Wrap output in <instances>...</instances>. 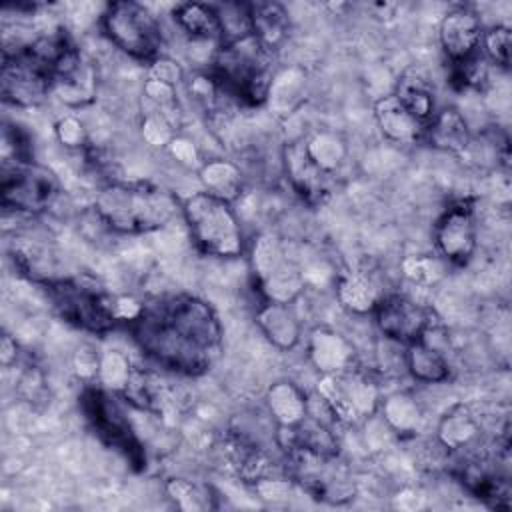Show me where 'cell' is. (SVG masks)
<instances>
[{"label": "cell", "instance_id": "cell-7", "mask_svg": "<svg viewBox=\"0 0 512 512\" xmlns=\"http://www.w3.org/2000/svg\"><path fill=\"white\" fill-rule=\"evenodd\" d=\"M316 396L338 424H360L378 412L382 390L378 380L360 366L336 374H322Z\"/></svg>", "mask_w": 512, "mask_h": 512}, {"label": "cell", "instance_id": "cell-20", "mask_svg": "<svg viewBox=\"0 0 512 512\" xmlns=\"http://www.w3.org/2000/svg\"><path fill=\"white\" fill-rule=\"evenodd\" d=\"M432 148L442 152L460 154L472 144V132L458 108H440L426 124L424 138Z\"/></svg>", "mask_w": 512, "mask_h": 512}, {"label": "cell", "instance_id": "cell-16", "mask_svg": "<svg viewBox=\"0 0 512 512\" xmlns=\"http://www.w3.org/2000/svg\"><path fill=\"white\" fill-rule=\"evenodd\" d=\"M306 352L310 364L318 374H336L358 366V356L354 344L336 330L316 328L306 342Z\"/></svg>", "mask_w": 512, "mask_h": 512}, {"label": "cell", "instance_id": "cell-2", "mask_svg": "<svg viewBox=\"0 0 512 512\" xmlns=\"http://www.w3.org/2000/svg\"><path fill=\"white\" fill-rule=\"evenodd\" d=\"M208 74L228 100L260 106L268 100L276 80V50L262 44L254 34L224 42L210 58Z\"/></svg>", "mask_w": 512, "mask_h": 512}, {"label": "cell", "instance_id": "cell-18", "mask_svg": "<svg viewBox=\"0 0 512 512\" xmlns=\"http://www.w3.org/2000/svg\"><path fill=\"white\" fill-rule=\"evenodd\" d=\"M374 120L382 136L394 144L410 146L424 138L426 126L414 118L394 94L376 100Z\"/></svg>", "mask_w": 512, "mask_h": 512}, {"label": "cell", "instance_id": "cell-28", "mask_svg": "<svg viewBox=\"0 0 512 512\" xmlns=\"http://www.w3.org/2000/svg\"><path fill=\"white\" fill-rule=\"evenodd\" d=\"M378 410L382 412V418L386 420V424L400 434L416 432L422 418L418 402L406 392H396L388 398H382Z\"/></svg>", "mask_w": 512, "mask_h": 512}, {"label": "cell", "instance_id": "cell-29", "mask_svg": "<svg viewBox=\"0 0 512 512\" xmlns=\"http://www.w3.org/2000/svg\"><path fill=\"white\" fill-rule=\"evenodd\" d=\"M132 368H134V364H130L128 356H124L118 350H106L104 354H100V368H98L96 384L102 386L104 390L120 396L130 380Z\"/></svg>", "mask_w": 512, "mask_h": 512}, {"label": "cell", "instance_id": "cell-3", "mask_svg": "<svg viewBox=\"0 0 512 512\" xmlns=\"http://www.w3.org/2000/svg\"><path fill=\"white\" fill-rule=\"evenodd\" d=\"M96 218L118 234H146L166 226L180 210L172 192L150 182H110L94 198Z\"/></svg>", "mask_w": 512, "mask_h": 512}, {"label": "cell", "instance_id": "cell-19", "mask_svg": "<svg viewBox=\"0 0 512 512\" xmlns=\"http://www.w3.org/2000/svg\"><path fill=\"white\" fill-rule=\"evenodd\" d=\"M256 324L278 350H292L302 340V324L290 304L262 300L256 308Z\"/></svg>", "mask_w": 512, "mask_h": 512}, {"label": "cell", "instance_id": "cell-37", "mask_svg": "<svg viewBox=\"0 0 512 512\" xmlns=\"http://www.w3.org/2000/svg\"><path fill=\"white\" fill-rule=\"evenodd\" d=\"M74 364H76V372L84 380H96L98 368H100V352L94 348H80L74 358Z\"/></svg>", "mask_w": 512, "mask_h": 512}, {"label": "cell", "instance_id": "cell-17", "mask_svg": "<svg viewBox=\"0 0 512 512\" xmlns=\"http://www.w3.org/2000/svg\"><path fill=\"white\" fill-rule=\"evenodd\" d=\"M386 294L388 292L378 274L366 266L342 272L336 282L338 302L354 314H372Z\"/></svg>", "mask_w": 512, "mask_h": 512}, {"label": "cell", "instance_id": "cell-5", "mask_svg": "<svg viewBox=\"0 0 512 512\" xmlns=\"http://www.w3.org/2000/svg\"><path fill=\"white\" fill-rule=\"evenodd\" d=\"M256 292L262 300L292 304L304 290V272L274 232H260L248 250Z\"/></svg>", "mask_w": 512, "mask_h": 512}, {"label": "cell", "instance_id": "cell-34", "mask_svg": "<svg viewBox=\"0 0 512 512\" xmlns=\"http://www.w3.org/2000/svg\"><path fill=\"white\" fill-rule=\"evenodd\" d=\"M406 278L416 286L432 284L440 278V262L432 256H410L402 264Z\"/></svg>", "mask_w": 512, "mask_h": 512}, {"label": "cell", "instance_id": "cell-8", "mask_svg": "<svg viewBox=\"0 0 512 512\" xmlns=\"http://www.w3.org/2000/svg\"><path fill=\"white\" fill-rule=\"evenodd\" d=\"M46 294L58 316L78 330L106 334L118 324L114 298L80 280H50L46 282Z\"/></svg>", "mask_w": 512, "mask_h": 512}, {"label": "cell", "instance_id": "cell-13", "mask_svg": "<svg viewBox=\"0 0 512 512\" xmlns=\"http://www.w3.org/2000/svg\"><path fill=\"white\" fill-rule=\"evenodd\" d=\"M432 242L442 262L464 266L478 246V224L472 204L466 200L450 204L434 222Z\"/></svg>", "mask_w": 512, "mask_h": 512}, {"label": "cell", "instance_id": "cell-15", "mask_svg": "<svg viewBox=\"0 0 512 512\" xmlns=\"http://www.w3.org/2000/svg\"><path fill=\"white\" fill-rule=\"evenodd\" d=\"M482 34V18L466 6L448 10L438 26L440 48L452 66L462 64L480 54Z\"/></svg>", "mask_w": 512, "mask_h": 512}, {"label": "cell", "instance_id": "cell-35", "mask_svg": "<svg viewBox=\"0 0 512 512\" xmlns=\"http://www.w3.org/2000/svg\"><path fill=\"white\" fill-rule=\"evenodd\" d=\"M56 134H58V140H60L64 146H70V148L82 146V144H84V138H86L84 126H82L80 120L74 118V116L60 118V122L56 124Z\"/></svg>", "mask_w": 512, "mask_h": 512}, {"label": "cell", "instance_id": "cell-32", "mask_svg": "<svg viewBox=\"0 0 512 512\" xmlns=\"http://www.w3.org/2000/svg\"><path fill=\"white\" fill-rule=\"evenodd\" d=\"M510 44H512L510 28L506 24H492V26L484 28L480 50L488 64H494L498 68H508Z\"/></svg>", "mask_w": 512, "mask_h": 512}, {"label": "cell", "instance_id": "cell-10", "mask_svg": "<svg viewBox=\"0 0 512 512\" xmlns=\"http://www.w3.org/2000/svg\"><path fill=\"white\" fill-rule=\"evenodd\" d=\"M58 178L46 166L32 162L2 168L0 196L2 206L22 212L40 214L48 210L58 198Z\"/></svg>", "mask_w": 512, "mask_h": 512}, {"label": "cell", "instance_id": "cell-1", "mask_svg": "<svg viewBox=\"0 0 512 512\" xmlns=\"http://www.w3.org/2000/svg\"><path fill=\"white\" fill-rule=\"evenodd\" d=\"M128 326L138 348L158 368L178 376L204 374L222 348L218 314L192 294H174L144 306Z\"/></svg>", "mask_w": 512, "mask_h": 512}, {"label": "cell", "instance_id": "cell-31", "mask_svg": "<svg viewBox=\"0 0 512 512\" xmlns=\"http://www.w3.org/2000/svg\"><path fill=\"white\" fill-rule=\"evenodd\" d=\"M168 498L182 510H206L212 508V494L210 488L196 484L188 478H170L166 482Z\"/></svg>", "mask_w": 512, "mask_h": 512}, {"label": "cell", "instance_id": "cell-6", "mask_svg": "<svg viewBox=\"0 0 512 512\" xmlns=\"http://www.w3.org/2000/svg\"><path fill=\"white\" fill-rule=\"evenodd\" d=\"M106 38L126 56L142 62H154L162 50V28L152 10L140 2H110L100 16Z\"/></svg>", "mask_w": 512, "mask_h": 512}, {"label": "cell", "instance_id": "cell-14", "mask_svg": "<svg viewBox=\"0 0 512 512\" xmlns=\"http://www.w3.org/2000/svg\"><path fill=\"white\" fill-rule=\"evenodd\" d=\"M282 172L294 194H298L310 206L324 204L336 184V176L326 172L310 156L304 138L286 142L282 148Z\"/></svg>", "mask_w": 512, "mask_h": 512}, {"label": "cell", "instance_id": "cell-38", "mask_svg": "<svg viewBox=\"0 0 512 512\" xmlns=\"http://www.w3.org/2000/svg\"><path fill=\"white\" fill-rule=\"evenodd\" d=\"M16 356H18L16 340H12L8 334H4V338H2V352H0L2 364H4V366H10L12 360H16Z\"/></svg>", "mask_w": 512, "mask_h": 512}, {"label": "cell", "instance_id": "cell-22", "mask_svg": "<svg viewBox=\"0 0 512 512\" xmlns=\"http://www.w3.org/2000/svg\"><path fill=\"white\" fill-rule=\"evenodd\" d=\"M404 370L422 384H440L450 376L446 352L424 338L404 346Z\"/></svg>", "mask_w": 512, "mask_h": 512}, {"label": "cell", "instance_id": "cell-30", "mask_svg": "<svg viewBox=\"0 0 512 512\" xmlns=\"http://www.w3.org/2000/svg\"><path fill=\"white\" fill-rule=\"evenodd\" d=\"M310 156L332 176L346 158V144L332 132H318L312 138H304Z\"/></svg>", "mask_w": 512, "mask_h": 512}, {"label": "cell", "instance_id": "cell-33", "mask_svg": "<svg viewBox=\"0 0 512 512\" xmlns=\"http://www.w3.org/2000/svg\"><path fill=\"white\" fill-rule=\"evenodd\" d=\"M2 168H12L18 164L32 162L28 136L16 124L2 126Z\"/></svg>", "mask_w": 512, "mask_h": 512}, {"label": "cell", "instance_id": "cell-25", "mask_svg": "<svg viewBox=\"0 0 512 512\" xmlns=\"http://www.w3.org/2000/svg\"><path fill=\"white\" fill-rule=\"evenodd\" d=\"M266 404L278 428L298 424L308 412V396L292 382H276L268 388Z\"/></svg>", "mask_w": 512, "mask_h": 512}, {"label": "cell", "instance_id": "cell-23", "mask_svg": "<svg viewBox=\"0 0 512 512\" xmlns=\"http://www.w3.org/2000/svg\"><path fill=\"white\" fill-rule=\"evenodd\" d=\"M172 18L190 42L222 44V28L214 4L182 2L172 10Z\"/></svg>", "mask_w": 512, "mask_h": 512}, {"label": "cell", "instance_id": "cell-11", "mask_svg": "<svg viewBox=\"0 0 512 512\" xmlns=\"http://www.w3.org/2000/svg\"><path fill=\"white\" fill-rule=\"evenodd\" d=\"M54 90V78L50 70L38 62L26 48L2 52V96L6 102L32 108L46 100Z\"/></svg>", "mask_w": 512, "mask_h": 512}, {"label": "cell", "instance_id": "cell-27", "mask_svg": "<svg viewBox=\"0 0 512 512\" xmlns=\"http://www.w3.org/2000/svg\"><path fill=\"white\" fill-rule=\"evenodd\" d=\"M200 180L204 184L202 190L220 196L228 202H234V198L242 190V172L234 162L216 158L208 160L200 166Z\"/></svg>", "mask_w": 512, "mask_h": 512}, {"label": "cell", "instance_id": "cell-9", "mask_svg": "<svg viewBox=\"0 0 512 512\" xmlns=\"http://www.w3.org/2000/svg\"><path fill=\"white\" fill-rule=\"evenodd\" d=\"M116 396L118 394L108 392L98 384L88 386L82 394V410L92 430L104 444L118 450L134 466H140L146 460L142 442L136 436L128 416L118 406Z\"/></svg>", "mask_w": 512, "mask_h": 512}, {"label": "cell", "instance_id": "cell-4", "mask_svg": "<svg viewBox=\"0 0 512 512\" xmlns=\"http://www.w3.org/2000/svg\"><path fill=\"white\" fill-rule=\"evenodd\" d=\"M194 246L214 258H238L244 254L246 242L240 218L232 202L206 190H196L180 204Z\"/></svg>", "mask_w": 512, "mask_h": 512}, {"label": "cell", "instance_id": "cell-36", "mask_svg": "<svg viewBox=\"0 0 512 512\" xmlns=\"http://www.w3.org/2000/svg\"><path fill=\"white\" fill-rule=\"evenodd\" d=\"M148 78H154V80H160V82L176 86L182 80V68L174 60H168V58L160 56V58H156L150 64Z\"/></svg>", "mask_w": 512, "mask_h": 512}, {"label": "cell", "instance_id": "cell-26", "mask_svg": "<svg viewBox=\"0 0 512 512\" xmlns=\"http://www.w3.org/2000/svg\"><path fill=\"white\" fill-rule=\"evenodd\" d=\"M250 18H252V34L272 50H276L278 44L288 36L290 18L286 8L278 2L250 4Z\"/></svg>", "mask_w": 512, "mask_h": 512}, {"label": "cell", "instance_id": "cell-12", "mask_svg": "<svg viewBox=\"0 0 512 512\" xmlns=\"http://www.w3.org/2000/svg\"><path fill=\"white\" fill-rule=\"evenodd\" d=\"M372 316L384 340L400 346L420 340L428 328L436 324L432 308L404 292H388L378 302Z\"/></svg>", "mask_w": 512, "mask_h": 512}, {"label": "cell", "instance_id": "cell-21", "mask_svg": "<svg viewBox=\"0 0 512 512\" xmlns=\"http://www.w3.org/2000/svg\"><path fill=\"white\" fill-rule=\"evenodd\" d=\"M480 436V422L466 404L450 406L438 420L436 440L448 452H462L476 444Z\"/></svg>", "mask_w": 512, "mask_h": 512}, {"label": "cell", "instance_id": "cell-24", "mask_svg": "<svg viewBox=\"0 0 512 512\" xmlns=\"http://www.w3.org/2000/svg\"><path fill=\"white\" fill-rule=\"evenodd\" d=\"M402 104L404 108L418 118L424 126L432 120V116L436 114V98H434V90L430 86V82L416 70H408L404 72L398 82L396 88L392 92Z\"/></svg>", "mask_w": 512, "mask_h": 512}]
</instances>
